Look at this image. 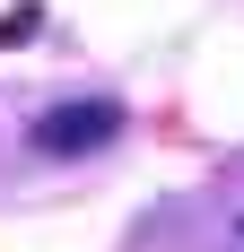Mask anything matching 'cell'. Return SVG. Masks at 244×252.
Masks as SVG:
<instances>
[{
  "label": "cell",
  "instance_id": "cell-1",
  "mask_svg": "<svg viewBox=\"0 0 244 252\" xmlns=\"http://www.w3.org/2000/svg\"><path fill=\"white\" fill-rule=\"evenodd\" d=\"M122 139V104L114 96H70V104H52V113H35L26 122V148L35 157H96V148H114Z\"/></svg>",
  "mask_w": 244,
  "mask_h": 252
},
{
  "label": "cell",
  "instance_id": "cell-2",
  "mask_svg": "<svg viewBox=\"0 0 244 252\" xmlns=\"http://www.w3.org/2000/svg\"><path fill=\"white\" fill-rule=\"evenodd\" d=\"M236 252H244V226H236Z\"/></svg>",
  "mask_w": 244,
  "mask_h": 252
}]
</instances>
